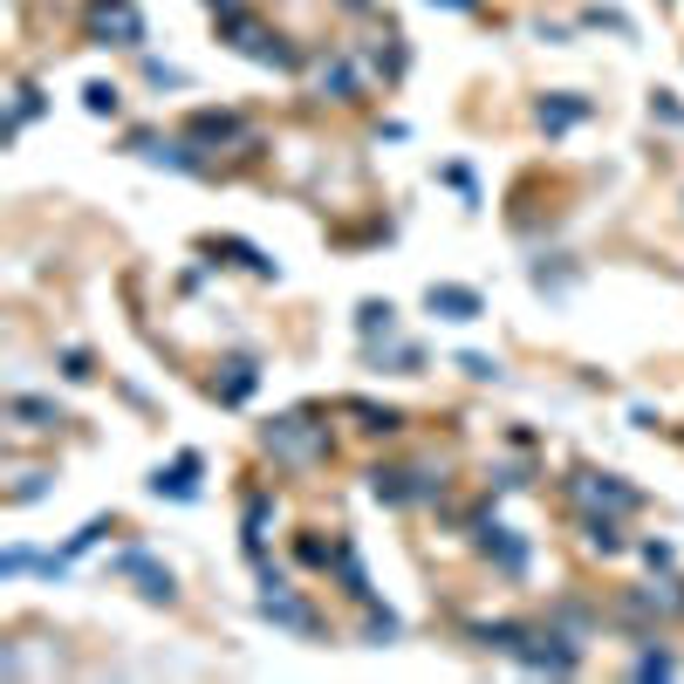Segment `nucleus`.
I'll use <instances>...</instances> for the list:
<instances>
[{"label": "nucleus", "instance_id": "obj_15", "mask_svg": "<svg viewBox=\"0 0 684 684\" xmlns=\"http://www.w3.org/2000/svg\"><path fill=\"white\" fill-rule=\"evenodd\" d=\"M582 117H588V103H582V97H569V89H554V97L534 110L541 131H569V123H582Z\"/></svg>", "mask_w": 684, "mask_h": 684}, {"label": "nucleus", "instance_id": "obj_9", "mask_svg": "<svg viewBox=\"0 0 684 684\" xmlns=\"http://www.w3.org/2000/svg\"><path fill=\"white\" fill-rule=\"evenodd\" d=\"M8 418H14L21 431H62V424H69V418H62V404L27 397V390H14V397H8Z\"/></svg>", "mask_w": 684, "mask_h": 684}, {"label": "nucleus", "instance_id": "obj_4", "mask_svg": "<svg viewBox=\"0 0 684 684\" xmlns=\"http://www.w3.org/2000/svg\"><path fill=\"white\" fill-rule=\"evenodd\" d=\"M569 500L603 507V514H637V507H643V493H637V486H624L616 473H575V479H569Z\"/></svg>", "mask_w": 684, "mask_h": 684}, {"label": "nucleus", "instance_id": "obj_24", "mask_svg": "<svg viewBox=\"0 0 684 684\" xmlns=\"http://www.w3.org/2000/svg\"><path fill=\"white\" fill-rule=\"evenodd\" d=\"M295 554H301L308 569H329V562H335V548H322L316 534H301V541H295Z\"/></svg>", "mask_w": 684, "mask_h": 684}, {"label": "nucleus", "instance_id": "obj_5", "mask_svg": "<svg viewBox=\"0 0 684 684\" xmlns=\"http://www.w3.org/2000/svg\"><path fill=\"white\" fill-rule=\"evenodd\" d=\"M261 616H267V624H282V630H295V637H322V616L308 609L301 596H288V582H267L261 588Z\"/></svg>", "mask_w": 684, "mask_h": 684}, {"label": "nucleus", "instance_id": "obj_3", "mask_svg": "<svg viewBox=\"0 0 684 684\" xmlns=\"http://www.w3.org/2000/svg\"><path fill=\"white\" fill-rule=\"evenodd\" d=\"M82 27H89L97 48H144V14L131 8V0H89Z\"/></svg>", "mask_w": 684, "mask_h": 684}, {"label": "nucleus", "instance_id": "obj_11", "mask_svg": "<svg viewBox=\"0 0 684 684\" xmlns=\"http://www.w3.org/2000/svg\"><path fill=\"white\" fill-rule=\"evenodd\" d=\"M479 548L493 554V562H500L507 575H527V541H514V527H500V520H493V527H479Z\"/></svg>", "mask_w": 684, "mask_h": 684}, {"label": "nucleus", "instance_id": "obj_16", "mask_svg": "<svg viewBox=\"0 0 684 684\" xmlns=\"http://www.w3.org/2000/svg\"><path fill=\"white\" fill-rule=\"evenodd\" d=\"M254 384H261V369L246 363V356H233V363H227V377L212 384V390H220V404H246V397H254Z\"/></svg>", "mask_w": 684, "mask_h": 684}, {"label": "nucleus", "instance_id": "obj_20", "mask_svg": "<svg viewBox=\"0 0 684 684\" xmlns=\"http://www.w3.org/2000/svg\"><path fill=\"white\" fill-rule=\"evenodd\" d=\"M363 609H369V624H363V637H369V643H397V637H404V624H397L390 609H377V603H363Z\"/></svg>", "mask_w": 684, "mask_h": 684}, {"label": "nucleus", "instance_id": "obj_29", "mask_svg": "<svg viewBox=\"0 0 684 684\" xmlns=\"http://www.w3.org/2000/svg\"><path fill=\"white\" fill-rule=\"evenodd\" d=\"M342 8H369V0H342Z\"/></svg>", "mask_w": 684, "mask_h": 684}, {"label": "nucleus", "instance_id": "obj_10", "mask_svg": "<svg viewBox=\"0 0 684 684\" xmlns=\"http://www.w3.org/2000/svg\"><path fill=\"white\" fill-rule=\"evenodd\" d=\"M316 89H329L335 103H356V97H363V76L350 69V55H322V62H316Z\"/></svg>", "mask_w": 684, "mask_h": 684}, {"label": "nucleus", "instance_id": "obj_6", "mask_svg": "<svg viewBox=\"0 0 684 684\" xmlns=\"http://www.w3.org/2000/svg\"><path fill=\"white\" fill-rule=\"evenodd\" d=\"M424 308H431L439 322H479V316H486V295H479V288H459V282H431V288H424Z\"/></svg>", "mask_w": 684, "mask_h": 684}, {"label": "nucleus", "instance_id": "obj_19", "mask_svg": "<svg viewBox=\"0 0 684 684\" xmlns=\"http://www.w3.org/2000/svg\"><path fill=\"white\" fill-rule=\"evenodd\" d=\"M356 329H363L369 342H377V335L390 342V335H397V308H390V301H363V308H356Z\"/></svg>", "mask_w": 684, "mask_h": 684}, {"label": "nucleus", "instance_id": "obj_23", "mask_svg": "<svg viewBox=\"0 0 684 684\" xmlns=\"http://www.w3.org/2000/svg\"><path fill=\"white\" fill-rule=\"evenodd\" d=\"M459 369H465L473 384H500V363H493V356H459Z\"/></svg>", "mask_w": 684, "mask_h": 684}, {"label": "nucleus", "instance_id": "obj_12", "mask_svg": "<svg viewBox=\"0 0 684 684\" xmlns=\"http://www.w3.org/2000/svg\"><path fill=\"white\" fill-rule=\"evenodd\" d=\"M342 411H350V418H363V431H369V439H397V431H404V411H390V404H363V397H350Z\"/></svg>", "mask_w": 684, "mask_h": 684}, {"label": "nucleus", "instance_id": "obj_14", "mask_svg": "<svg viewBox=\"0 0 684 684\" xmlns=\"http://www.w3.org/2000/svg\"><path fill=\"white\" fill-rule=\"evenodd\" d=\"M582 541H588V554H624V527H616V514L588 507L582 514Z\"/></svg>", "mask_w": 684, "mask_h": 684}, {"label": "nucleus", "instance_id": "obj_22", "mask_svg": "<svg viewBox=\"0 0 684 684\" xmlns=\"http://www.w3.org/2000/svg\"><path fill=\"white\" fill-rule=\"evenodd\" d=\"M671 671H677L671 650H643V658H637V677H671Z\"/></svg>", "mask_w": 684, "mask_h": 684}, {"label": "nucleus", "instance_id": "obj_21", "mask_svg": "<svg viewBox=\"0 0 684 684\" xmlns=\"http://www.w3.org/2000/svg\"><path fill=\"white\" fill-rule=\"evenodd\" d=\"M82 110H89V117H117V89H110V82H89V89H82Z\"/></svg>", "mask_w": 684, "mask_h": 684}, {"label": "nucleus", "instance_id": "obj_25", "mask_svg": "<svg viewBox=\"0 0 684 684\" xmlns=\"http://www.w3.org/2000/svg\"><path fill=\"white\" fill-rule=\"evenodd\" d=\"M103 534H110V520H89V527H82V534H69V554H89V548H97Z\"/></svg>", "mask_w": 684, "mask_h": 684}, {"label": "nucleus", "instance_id": "obj_27", "mask_svg": "<svg viewBox=\"0 0 684 684\" xmlns=\"http://www.w3.org/2000/svg\"><path fill=\"white\" fill-rule=\"evenodd\" d=\"M42 493H48V473H27V479L14 486V500H42Z\"/></svg>", "mask_w": 684, "mask_h": 684}, {"label": "nucleus", "instance_id": "obj_1", "mask_svg": "<svg viewBox=\"0 0 684 684\" xmlns=\"http://www.w3.org/2000/svg\"><path fill=\"white\" fill-rule=\"evenodd\" d=\"M261 445H267V459L274 465H288V473H308V465H322L329 459V424H316L308 411H288V418H274L267 431H261Z\"/></svg>", "mask_w": 684, "mask_h": 684}, {"label": "nucleus", "instance_id": "obj_28", "mask_svg": "<svg viewBox=\"0 0 684 684\" xmlns=\"http://www.w3.org/2000/svg\"><path fill=\"white\" fill-rule=\"evenodd\" d=\"M431 8H452V14H473L479 0H431Z\"/></svg>", "mask_w": 684, "mask_h": 684}, {"label": "nucleus", "instance_id": "obj_26", "mask_svg": "<svg viewBox=\"0 0 684 684\" xmlns=\"http://www.w3.org/2000/svg\"><path fill=\"white\" fill-rule=\"evenodd\" d=\"M62 369H69L76 384H82V377H97V369H89V356H82V350H62Z\"/></svg>", "mask_w": 684, "mask_h": 684}, {"label": "nucleus", "instance_id": "obj_7", "mask_svg": "<svg viewBox=\"0 0 684 684\" xmlns=\"http://www.w3.org/2000/svg\"><path fill=\"white\" fill-rule=\"evenodd\" d=\"M117 575H137V582H144L137 596H151V603H172V596H178V588H172V569H158L144 548H123V554H117Z\"/></svg>", "mask_w": 684, "mask_h": 684}, {"label": "nucleus", "instance_id": "obj_13", "mask_svg": "<svg viewBox=\"0 0 684 684\" xmlns=\"http://www.w3.org/2000/svg\"><path fill=\"white\" fill-rule=\"evenodd\" d=\"M267 520H274V500L267 493H246V520H240V534H246V554H267Z\"/></svg>", "mask_w": 684, "mask_h": 684}, {"label": "nucleus", "instance_id": "obj_2", "mask_svg": "<svg viewBox=\"0 0 684 684\" xmlns=\"http://www.w3.org/2000/svg\"><path fill=\"white\" fill-rule=\"evenodd\" d=\"M220 35L240 48V55H254V62H274V69H295V48L274 35V27H261L254 14H240L233 0H220Z\"/></svg>", "mask_w": 684, "mask_h": 684}, {"label": "nucleus", "instance_id": "obj_18", "mask_svg": "<svg viewBox=\"0 0 684 684\" xmlns=\"http://www.w3.org/2000/svg\"><path fill=\"white\" fill-rule=\"evenodd\" d=\"M227 137H246L240 117H220V110H199L192 117V144H227Z\"/></svg>", "mask_w": 684, "mask_h": 684}, {"label": "nucleus", "instance_id": "obj_8", "mask_svg": "<svg viewBox=\"0 0 684 684\" xmlns=\"http://www.w3.org/2000/svg\"><path fill=\"white\" fill-rule=\"evenodd\" d=\"M151 493H158V500H199V452H178L172 473L158 465V473H151Z\"/></svg>", "mask_w": 684, "mask_h": 684}, {"label": "nucleus", "instance_id": "obj_17", "mask_svg": "<svg viewBox=\"0 0 684 684\" xmlns=\"http://www.w3.org/2000/svg\"><path fill=\"white\" fill-rule=\"evenodd\" d=\"M335 575H342V588H350V603H377L369 596V575H363V562H356V548H335V562H329Z\"/></svg>", "mask_w": 684, "mask_h": 684}]
</instances>
